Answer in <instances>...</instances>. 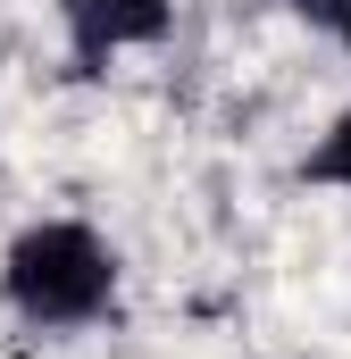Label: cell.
Here are the masks:
<instances>
[{"label": "cell", "instance_id": "6da1fadb", "mask_svg": "<svg viewBox=\"0 0 351 359\" xmlns=\"http://www.w3.org/2000/svg\"><path fill=\"white\" fill-rule=\"evenodd\" d=\"M0 292L25 326H92L109 301H117V259L109 243L76 226V217H42L8 243L0 259Z\"/></svg>", "mask_w": 351, "mask_h": 359}, {"label": "cell", "instance_id": "7a4b0ae2", "mask_svg": "<svg viewBox=\"0 0 351 359\" xmlns=\"http://www.w3.org/2000/svg\"><path fill=\"white\" fill-rule=\"evenodd\" d=\"M59 17H67L76 67H100L109 50H126V42H151V34H168V0H59Z\"/></svg>", "mask_w": 351, "mask_h": 359}, {"label": "cell", "instance_id": "3957f363", "mask_svg": "<svg viewBox=\"0 0 351 359\" xmlns=\"http://www.w3.org/2000/svg\"><path fill=\"white\" fill-rule=\"evenodd\" d=\"M301 176H318V184H343V192H351V109L335 117V134H326V142H318V151L301 159Z\"/></svg>", "mask_w": 351, "mask_h": 359}, {"label": "cell", "instance_id": "277c9868", "mask_svg": "<svg viewBox=\"0 0 351 359\" xmlns=\"http://www.w3.org/2000/svg\"><path fill=\"white\" fill-rule=\"evenodd\" d=\"M293 17H310V25H326V34H343L351 42V0H284Z\"/></svg>", "mask_w": 351, "mask_h": 359}]
</instances>
